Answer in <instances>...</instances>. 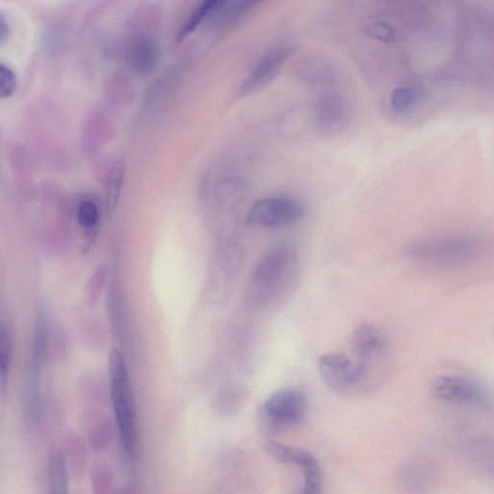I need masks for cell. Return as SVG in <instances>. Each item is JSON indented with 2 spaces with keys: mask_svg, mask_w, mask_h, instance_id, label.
I'll list each match as a JSON object with an SVG mask.
<instances>
[{
  "mask_svg": "<svg viewBox=\"0 0 494 494\" xmlns=\"http://www.w3.org/2000/svg\"><path fill=\"white\" fill-rule=\"evenodd\" d=\"M420 101V94L412 88L394 89L389 98V107L394 115L405 117L413 113Z\"/></svg>",
  "mask_w": 494,
  "mask_h": 494,
  "instance_id": "9a60e30c",
  "label": "cell"
},
{
  "mask_svg": "<svg viewBox=\"0 0 494 494\" xmlns=\"http://www.w3.org/2000/svg\"><path fill=\"white\" fill-rule=\"evenodd\" d=\"M9 23L3 13H0V45L4 44L9 36Z\"/></svg>",
  "mask_w": 494,
  "mask_h": 494,
  "instance_id": "484cf974",
  "label": "cell"
},
{
  "mask_svg": "<svg viewBox=\"0 0 494 494\" xmlns=\"http://www.w3.org/2000/svg\"><path fill=\"white\" fill-rule=\"evenodd\" d=\"M126 163L125 160L119 159L112 165L107 182V208L109 211L116 210L121 194L125 179Z\"/></svg>",
  "mask_w": 494,
  "mask_h": 494,
  "instance_id": "e0dca14e",
  "label": "cell"
},
{
  "mask_svg": "<svg viewBox=\"0 0 494 494\" xmlns=\"http://www.w3.org/2000/svg\"><path fill=\"white\" fill-rule=\"evenodd\" d=\"M158 61V50L154 42L143 39L133 46L131 51V62L139 73H150L156 66Z\"/></svg>",
  "mask_w": 494,
  "mask_h": 494,
  "instance_id": "5bb4252c",
  "label": "cell"
},
{
  "mask_svg": "<svg viewBox=\"0 0 494 494\" xmlns=\"http://www.w3.org/2000/svg\"><path fill=\"white\" fill-rule=\"evenodd\" d=\"M287 58V51L277 49L267 53L243 83L239 94L247 96L264 89L278 74Z\"/></svg>",
  "mask_w": 494,
  "mask_h": 494,
  "instance_id": "8fae6325",
  "label": "cell"
},
{
  "mask_svg": "<svg viewBox=\"0 0 494 494\" xmlns=\"http://www.w3.org/2000/svg\"><path fill=\"white\" fill-rule=\"evenodd\" d=\"M95 488L98 492H108L113 485V474L107 465H101L95 471Z\"/></svg>",
  "mask_w": 494,
  "mask_h": 494,
  "instance_id": "603a6c76",
  "label": "cell"
},
{
  "mask_svg": "<svg viewBox=\"0 0 494 494\" xmlns=\"http://www.w3.org/2000/svg\"><path fill=\"white\" fill-rule=\"evenodd\" d=\"M433 391L437 398L449 404L471 406L484 411L492 409V395L477 380L456 375L436 377Z\"/></svg>",
  "mask_w": 494,
  "mask_h": 494,
  "instance_id": "8992f818",
  "label": "cell"
},
{
  "mask_svg": "<svg viewBox=\"0 0 494 494\" xmlns=\"http://www.w3.org/2000/svg\"><path fill=\"white\" fill-rule=\"evenodd\" d=\"M370 34L379 40L392 41L395 37L394 31L387 25L376 24L371 27Z\"/></svg>",
  "mask_w": 494,
  "mask_h": 494,
  "instance_id": "cb8c5ba5",
  "label": "cell"
},
{
  "mask_svg": "<svg viewBox=\"0 0 494 494\" xmlns=\"http://www.w3.org/2000/svg\"><path fill=\"white\" fill-rule=\"evenodd\" d=\"M78 220L83 229H94L100 220L98 205L92 200L81 202L78 210Z\"/></svg>",
  "mask_w": 494,
  "mask_h": 494,
  "instance_id": "d6986e66",
  "label": "cell"
},
{
  "mask_svg": "<svg viewBox=\"0 0 494 494\" xmlns=\"http://www.w3.org/2000/svg\"><path fill=\"white\" fill-rule=\"evenodd\" d=\"M50 478L54 491L56 492L58 491V489H60V492H62V489L66 488L67 476L63 459L60 454L54 453L51 456L50 462Z\"/></svg>",
  "mask_w": 494,
  "mask_h": 494,
  "instance_id": "ffe728a7",
  "label": "cell"
},
{
  "mask_svg": "<svg viewBox=\"0 0 494 494\" xmlns=\"http://www.w3.org/2000/svg\"><path fill=\"white\" fill-rule=\"evenodd\" d=\"M310 119L320 135L332 137L345 133L352 121L351 107L338 93H323L313 103Z\"/></svg>",
  "mask_w": 494,
  "mask_h": 494,
  "instance_id": "ba28073f",
  "label": "cell"
},
{
  "mask_svg": "<svg viewBox=\"0 0 494 494\" xmlns=\"http://www.w3.org/2000/svg\"><path fill=\"white\" fill-rule=\"evenodd\" d=\"M304 205L292 197H266L253 203L246 224L253 229H276L300 222L305 216Z\"/></svg>",
  "mask_w": 494,
  "mask_h": 494,
  "instance_id": "277c9868",
  "label": "cell"
},
{
  "mask_svg": "<svg viewBox=\"0 0 494 494\" xmlns=\"http://www.w3.org/2000/svg\"><path fill=\"white\" fill-rule=\"evenodd\" d=\"M307 412V397L299 389H281L267 398L262 408V417L274 431H282L300 424Z\"/></svg>",
  "mask_w": 494,
  "mask_h": 494,
  "instance_id": "52a82bcc",
  "label": "cell"
},
{
  "mask_svg": "<svg viewBox=\"0 0 494 494\" xmlns=\"http://www.w3.org/2000/svg\"><path fill=\"white\" fill-rule=\"evenodd\" d=\"M107 275V269H102L100 272L97 274L94 279V284L91 290V299L93 301H95L98 294H100L104 285V282L106 281Z\"/></svg>",
  "mask_w": 494,
  "mask_h": 494,
  "instance_id": "d4e9b609",
  "label": "cell"
},
{
  "mask_svg": "<svg viewBox=\"0 0 494 494\" xmlns=\"http://www.w3.org/2000/svg\"><path fill=\"white\" fill-rule=\"evenodd\" d=\"M433 468L428 462L415 461L407 464L402 480L408 489L415 488L418 490L419 488L429 487L433 476Z\"/></svg>",
  "mask_w": 494,
  "mask_h": 494,
  "instance_id": "2e32d148",
  "label": "cell"
},
{
  "mask_svg": "<svg viewBox=\"0 0 494 494\" xmlns=\"http://www.w3.org/2000/svg\"><path fill=\"white\" fill-rule=\"evenodd\" d=\"M264 450L267 455L280 463L295 465L304 478L303 494H319L322 487V472L318 459L312 452L275 441L266 442Z\"/></svg>",
  "mask_w": 494,
  "mask_h": 494,
  "instance_id": "30bf717a",
  "label": "cell"
},
{
  "mask_svg": "<svg viewBox=\"0 0 494 494\" xmlns=\"http://www.w3.org/2000/svg\"><path fill=\"white\" fill-rule=\"evenodd\" d=\"M262 2V0H244L245 6H250Z\"/></svg>",
  "mask_w": 494,
  "mask_h": 494,
  "instance_id": "4316f807",
  "label": "cell"
},
{
  "mask_svg": "<svg viewBox=\"0 0 494 494\" xmlns=\"http://www.w3.org/2000/svg\"><path fill=\"white\" fill-rule=\"evenodd\" d=\"M247 400V392L243 387L228 386L219 389L217 393L215 407L223 415H233L241 411Z\"/></svg>",
  "mask_w": 494,
  "mask_h": 494,
  "instance_id": "4fadbf2b",
  "label": "cell"
},
{
  "mask_svg": "<svg viewBox=\"0 0 494 494\" xmlns=\"http://www.w3.org/2000/svg\"><path fill=\"white\" fill-rule=\"evenodd\" d=\"M109 389L113 413L125 454L133 459L139 448V429L130 375L118 350L110 351Z\"/></svg>",
  "mask_w": 494,
  "mask_h": 494,
  "instance_id": "7a4b0ae2",
  "label": "cell"
},
{
  "mask_svg": "<svg viewBox=\"0 0 494 494\" xmlns=\"http://www.w3.org/2000/svg\"><path fill=\"white\" fill-rule=\"evenodd\" d=\"M12 355V338L5 329L0 328V375H4L8 371Z\"/></svg>",
  "mask_w": 494,
  "mask_h": 494,
  "instance_id": "7402d4cb",
  "label": "cell"
},
{
  "mask_svg": "<svg viewBox=\"0 0 494 494\" xmlns=\"http://www.w3.org/2000/svg\"><path fill=\"white\" fill-rule=\"evenodd\" d=\"M296 70L301 80L312 87L330 86L335 79L332 67L328 62L316 58L302 61Z\"/></svg>",
  "mask_w": 494,
  "mask_h": 494,
  "instance_id": "7c38bea8",
  "label": "cell"
},
{
  "mask_svg": "<svg viewBox=\"0 0 494 494\" xmlns=\"http://www.w3.org/2000/svg\"><path fill=\"white\" fill-rule=\"evenodd\" d=\"M318 369L324 384L338 394H358L369 389L356 362L340 352L322 356Z\"/></svg>",
  "mask_w": 494,
  "mask_h": 494,
  "instance_id": "9c48e42d",
  "label": "cell"
},
{
  "mask_svg": "<svg viewBox=\"0 0 494 494\" xmlns=\"http://www.w3.org/2000/svg\"><path fill=\"white\" fill-rule=\"evenodd\" d=\"M301 278V257L296 246L288 241L267 249L251 273L246 302L252 308L278 305L294 294Z\"/></svg>",
  "mask_w": 494,
  "mask_h": 494,
  "instance_id": "6da1fadb",
  "label": "cell"
},
{
  "mask_svg": "<svg viewBox=\"0 0 494 494\" xmlns=\"http://www.w3.org/2000/svg\"><path fill=\"white\" fill-rule=\"evenodd\" d=\"M225 3V0H203L199 7L192 13L191 18L182 26L179 33L178 39L182 40L191 33L196 27H199L201 23L208 18L211 13H214L219 7Z\"/></svg>",
  "mask_w": 494,
  "mask_h": 494,
  "instance_id": "ac0fdd59",
  "label": "cell"
},
{
  "mask_svg": "<svg viewBox=\"0 0 494 494\" xmlns=\"http://www.w3.org/2000/svg\"><path fill=\"white\" fill-rule=\"evenodd\" d=\"M17 78L15 73L5 64L0 62V100L15 94Z\"/></svg>",
  "mask_w": 494,
  "mask_h": 494,
  "instance_id": "44dd1931",
  "label": "cell"
},
{
  "mask_svg": "<svg viewBox=\"0 0 494 494\" xmlns=\"http://www.w3.org/2000/svg\"><path fill=\"white\" fill-rule=\"evenodd\" d=\"M485 239L477 234L455 233L423 238L405 249L407 258L430 266H455L471 263L485 250Z\"/></svg>",
  "mask_w": 494,
  "mask_h": 494,
  "instance_id": "3957f363",
  "label": "cell"
},
{
  "mask_svg": "<svg viewBox=\"0 0 494 494\" xmlns=\"http://www.w3.org/2000/svg\"><path fill=\"white\" fill-rule=\"evenodd\" d=\"M352 354L357 358L358 369L370 386L375 382L377 367L388 352L387 334L373 324H361L351 336Z\"/></svg>",
  "mask_w": 494,
  "mask_h": 494,
  "instance_id": "5b68a950",
  "label": "cell"
}]
</instances>
